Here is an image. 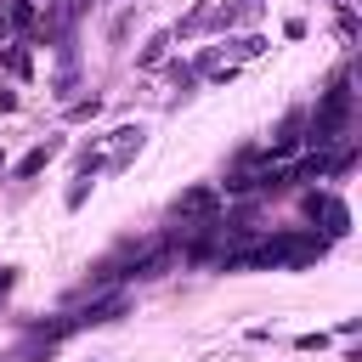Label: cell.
<instances>
[{
	"label": "cell",
	"instance_id": "obj_1",
	"mask_svg": "<svg viewBox=\"0 0 362 362\" xmlns=\"http://www.w3.org/2000/svg\"><path fill=\"white\" fill-rule=\"evenodd\" d=\"M305 215H311V221H322V232H328V238H345V232H351V209H345L334 192H311V198H305Z\"/></svg>",
	"mask_w": 362,
	"mask_h": 362
},
{
	"label": "cell",
	"instance_id": "obj_2",
	"mask_svg": "<svg viewBox=\"0 0 362 362\" xmlns=\"http://www.w3.org/2000/svg\"><path fill=\"white\" fill-rule=\"evenodd\" d=\"M215 204H221L215 187H187L175 198V221H215Z\"/></svg>",
	"mask_w": 362,
	"mask_h": 362
},
{
	"label": "cell",
	"instance_id": "obj_3",
	"mask_svg": "<svg viewBox=\"0 0 362 362\" xmlns=\"http://www.w3.org/2000/svg\"><path fill=\"white\" fill-rule=\"evenodd\" d=\"M141 141H147V130H141V124H119V130H113V153H107V170H124V164L141 153Z\"/></svg>",
	"mask_w": 362,
	"mask_h": 362
},
{
	"label": "cell",
	"instance_id": "obj_4",
	"mask_svg": "<svg viewBox=\"0 0 362 362\" xmlns=\"http://www.w3.org/2000/svg\"><path fill=\"white\" fill-rule=\"evenodd\" d=\"M51 158H57V141H40V147H28V153L17 158V170H11V175H17V181H23V175H40Z\"/></svg>",
	"mask_w": 362,
	"mask_h": 362
},
{
	"label": "cell",
	"instance_id": "obj_5",
	"mask_svg": "<svg viewBox=\"0 0 362 362\" xmlns=\"http://www.w3.org/2000/svg\"><path fill=\"white\" fill-rule=\"evenodd\" d=\"M6 17H11L17 28H28V23L40 17V11H34V0H6Z\"/></svg>",
	"mask_w": 362,
	"mask_h": 362
},
{
	"label": "cell",
	"instance_id": "obj_6",
	"mask_svg": "<svg viewBox=\"0 0 362 362\" xmlns=\"http://www.w3.org/2000/svg\"><path fill=\"white\" fill-rule=\"evenodd\" d=\"M164 51H170V34H153V40H147V51H141V68H153Z\"/></svg>",
	"mask_w": 362,
	"mask_h": 362
},
{
	"label": "cell",
	"instance_id": "obj_7",
	"mask_svg": "<svg viewBox=\"0 0 362 362\" xmlns=\"http://www.w3.org/2000/svg\"><path fill=\"white\" fill-rule=\"evenodd\" d=\"M90 198V175H74V187H68V209H79Z\"/></svg>",
	"mask_w": 362,
	"mask_h": 362
},
{
	"label": "cell",
	"instance_id": "obj_8",
	"mask_svg": "<svg viewBox=\"0 0 362 362\" xmlns=\"http://www.w3.org/2000/svg\"><path fill=\"white\" fill-rule=\"evenodd\" d=\"M96 107H102V102H96V96H85V102H74V107H68V119H90Z\"/></svg>",
	"mask_w": 362,
	"mask_h": 362
},
{
	"label": "cell",
	"instance_id": "obj_9",
	"mask_svg": "<svg viewBox=\"0 0 362 362\" xmlns=\"http://www.w3.org/2000/svg\"><path fill=\"white\" fill-rule=\"evenodd\" d=\"M6 288H11V272H6V266H0V294H6Z\"/></svg>",
	"mask_w": 362,
	"mask_h": 362
}]
</instances>
